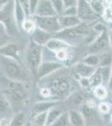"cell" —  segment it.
<instances>
[{
	"instance_id": "cell-43",
	"label": "cell",
	"mask_w": 112,
	"mask_h": 126,
	"mask_svg": "<svg viewBox=\"0 0 112 126\" xmlns=\"http://www.w3.org/2000/svg\"><path fill=\"white\" fill-rule=\"evenodd\" d=\"M24 126H32V125H31V124H30V123H27V124H25V125H24Z\"/></svg>"
},
{
	"instance_id": "cell-17",
	"label": "cell",
	"mask_w": 112,
	"mask_h": 126,
	"mask_svg": "<svg viewBox=\"0 0 112 126\" xmlns=\"http://www.w3.org/2000/svg\"><path fill=\"white\" fill-rule=\"evenodd\" d=\"M100 58V67H104V66H111L112 65V54L109 51L102 52L99 55Z\"/></svg>"
},
{
	"instance_id": "cell-5",
	"label": "cell",
	"mask_w": 112,
	"mask_h": 126,
	"mask_svg": "<svg viewBox=\"0 0 112 126\" xmlns=\"http://www.w3.org/2000/svg\"><path fill=\"white\" fill-rule=\"evenodd\" d=\"M34 15L39 17L58 16L53 8L51 0H39Z\"/></svg>"
},
{
	"instance_id": "cell-27",
	"label": "cell",
	"mask_w": 112,
	"mask_h": 126,
	"mask_svg": "<svg viewBox=\"0 0 112 126\" xmlns=\"http://www.w3.org/2000/svg\"><path fill=\"white\" fill-rule=\"evenodd\" d=\"M107 90L106 88H105V87L103 86H98L95 87V97H97V98L100 99V100H103V99H105V97H107Z\"/></svg>"
},
{
	"instance_id": "cell-15",
	"label": "cell",
	"mask_w": 112,
	"mask_h": 126,
	"mask_svg": "<svg viewBox=\"0 0 112 126\" xmlns=\"http://www.w3.org/2000/svg\"><path fill=\"white\" fill-rule=\"evenodd\" d=\"M51 87L57 92H60V93H65L70 88V83L67 80L64 79H57L52 82Z\"/></svg>"
},
{
	"instance_id": "cell-30",
	"label": "cell",
	"mask_w": 112,
	"mask_h": 126,
	"mask_svg": "<svg viewBox=\"0 0 112 126\" xmlns=\"http://www.w3.org/2000/svg\"><path fill=\"white\" fill-rule=\"evenodd\" d=\"M103 18L106 21L112 23V7L111 6H106L104 9V12L102 14Z\"/></svg>"
},
{
	"instance_id": "cell-2",
	"label": "cell",
	"mask_w": 112,
	"mask_h": 126,
	"mask_svg": "<svg viewBox=\"0 0 112 126\" xmlns=\"http://www.w3.org/2000/svg\"><path fill=\"white\" fill-rule=\"evenodd\" d=\"M89 34V29L86 22H82L80 24L70 29H64L55 34V38L64 40L79 39L85 35Z\"/></svg>"
},
{
	"instance_id": "cell-38",
	"label": "cell",
	"mask_w": 112,
	"mask_h": 126,
	"mask_svg": "<svg viewBox=\"0 0 112 126\" xmlns=\"http://www.w3.org/2000/svg\"><path fill=\"white\" fill-rule=\"evenodd\" d=\"M11 122L7 119H3L0 121V126H10Z\"/></svg>"
},
{
	"instance_id": "cell-29",
	"label": "cell",
	"mask_w": 112,
	"mask_h": 126,
	"mask_svg": "<svg viewBox=\"0 0 112 126\" xmlns=\"http://www.w3.org/2000/svg\"><path fill=\"white\" fill-rule=\"evenodd\" d=\"M77 15H78L77 6H72V7H69L64 9L62 15L60 16H76Z\"/></svg>"
},
{
	"instance_id": "cell-19",
	"label": "cell",
	"mask_w": 112,
	"mask_h": 126,
	"mask_svg": "<svg viewBox=\"0 0 112 126\" xmlns=\"http://www.w3.org/2000/svg\"><path fill=\"white\" fill-rule=\"evenodd\" d=\"M61 113H62V111H61V109H51V110L49 112L48 114H47V119H46L45 126H49V125H51V124L54 123V122L55 121L61 114H62Z\"/></svg>"
},
{
	"instance_id": "cell-41",
	"label": "cell",
	"mask_w": 112,
	"mask_h": 126,
	"mask_svg": "<svg viewBox=\"0 0 112 126\" xmlns=\"http://www.w3.org/2000/svg\"><path fill=\"white\" fill-rule=\"evenodd\" d=\"M109 87L112 88V65H111V79H110V82H109Z\"/></svg>"
},
{
	"instance_id": "cell-21",
	"label": "cell",
	"mask_w": 112,
	"mask_h": 126,
	"mask_svg": "<svg viewBox=\"0 0 112 126\" xmlns=\"http://www.w3.org/2000/svg\"><path fill=\"white\" fill-rule=\"evenodd\" d=\"M83 62L86 65H89V66H91L95 67L96 66H99V63H100L99 55L89 54V56H87L84 59Z\"/></svg>"
},
{
	"instance_id": "cell-40",
	"label": "cell",
	"mask_w": 112,
	"mask_h": 126,
	"mask_svg": "<svg viewBox=\"0 0 112 126\" xmlns=\"http://www.w3.org/2000/svg\"><path fill=\"white\" fill-rule=\"evenodd\" d=\"M109 41H110V47L112 50V31L109 34Z\"/></svg>"
},
{
	"instance_id": "cell-14",
	"label": "cell",
	"mask_w": 112,
	"mask_h": 126,
	"mask_svg": "<svg viewBox=\"0 0 112 126\" xmlns=\"http://www.w3.org/2000/svg\"><path fill=\"white\" fill-rule=\"evenodd\" d=\"M46 47L49 48L51 50H54V51H57L59 50H61V49H66L68 48V44L66 43L64 40L58 39V38H51L47 44L45 45Z\"/></svg>"
},
{
	"instance_id": "cell-12",
	"label": "cell",
	"mask_w": 112,
	"mask_h": 126,
	"mask_svg": "<svg viewBox=\"0 0 112 126\" xmlns=\"http://www.w3.org/2000/svg\"><path fill=\"white\" fill-rule=\"evenodd\" d=\"M75 71L79 75L85 78H90L91 76L96 72V69L94 66H89V65L85 64L84 62L79 63L75 66Z\"/></svg>"
},
{
	"instance_id": "cell-11",
	"label": "cell",
	"mask_w": 112,
	"mask_h": 126,
	"mask_svg": "<svg viewBox=\"0 0 112 126\" xmlns=\"http://www.w3.org/2000/svg\"><path fill=\"white\" fill-rule=\"evenodd\" d=\"M0 54L3 56L15 58L19 54V47L16 44L9 43L0 47Z\"/></svg>"
},
{
	"instance_id": "cell-36",
	"label": "cell",
	"mask_w": 112,
	"mask_h": 126,
	"mask_svg": "<svg viewBox=\"0 0 112 126\" xmlns=\"http://www.w3.org/2000/svg\"><path fill=\"white\" fill-rule=\"evenodd\" d=\"M80 84L83 87H85V89H88L91 87L90 82H89V79L83 78L82 80H80Z\"/></svg>"
},
{
	"instance_id": "cell-32",
	"label": "cell",
	"mask_w": 112,
	"mask_h": 126,
	"mask_svg": "<svg viewBox=\"0 0 112 126\" xmlns=\"http://www.w3.org/2000/svg\"><path fill=\"white\" fill-rule=\"evenodd\" d=\"M18 2L19 3V4L21 5V7L23 8V9L25 12L26 15L29 16L30 12H29V3H28V0H18Z\"/></svg>"
},
{
	"instance_id": "cell-20",
	"label": "cell",
	"mask_w": 112,
	"mask_h": 126,
	"mask_svg": "<svg viewBox=\"0 0 112 126\" xmlns=\"http://www.w3.org/2000/svg\"><path fill=\"white\" fill-rule=\"evenodd\" d=\"M21 26L23 27V29L25 30L26 32H28V33L32 34L34 30H36V24H35V21H34L33 19V17L26 18Z\"/></svg>"
},
{
	"instance_id": "cell-34",
	"label": "cell",
	"mask_w": 112,
	"mask_h": 126,
	"mask_svg": "<svg viewBox=\"0 0 112 126\" xmlns=\"http://www.w3.org/2000/svg\"><path fill=\"white\" fill-rule=\"evenodd\" d=\"M99 110L103 113H108L111 110V108L106 103H101L99 105Z\"/></svg>"
},
{
	"instance_id": "cell-33",
	"label": "cell",
	"mask_w": 112,
	"mask_h": 126,
	"mask_svg": "<svg viewBox=\"0 0 112 126\" xmlns=\"http://www.w3.org/2000/svg\"><path fill=\"white\" fill-rule=\"evenodd\" d=\"M68 53H67L66 49H61L56 51V57L60 61H64L67 58Z\"/></svg>"
},
{
	"instance_id": "cell-35",
	"label": "cell",
	"mask_w": 112,
	"mask_h": 126,
	"mask_svg": "<svg viewBox=\"0 0 112 126\" xmlns=\"http://www.w3.org/2000/svg\"><path fill=\"white\" fill-rule=\"evenodd\" d=\"M63 3L64 5V9L72 6H77L78 4V0H63Z\"/></svg>"
},
{
	"instance_id": "cell-16",
	"label": "cell",
	"mask_w": 112,
	"mask_h": 126,
	"mask_svg": "<svg viewBox=\"0 0 112 126\" xmlns=\"http://www.w3.org/2000/svg\"><path fill=\"white\" fill-rule=\"evenodd\" d=\"M69 119L74 126H84L85 122L81 113L78 111L72 110L69 113Z\"/></svg>"
},
{
	"instance_id": "cell-24",
	"label": "cell",
	"mask_w": 112,
	"mask_h": 126,
	"mask_svg": "<svg viewBox=\"0 0 112 126\" xmlns=\"http://www.w3.org/2000/svg\"><path fill=\"white\" fill-rule=\"evenodd\" d=\"M25 124V116L23 113H19L11 121L10 126H24Z\"/></svg>"
},
{
	"instance_id": "cell-9",
	"label": "cell",
	"mask_w": 112,
	"mask_h": 126,
	"mask_svg": "<svg viewBox=\"0 0 112 126\" xmlns=\"http://www.w3.org/2000/svg\"><path fill=\"white\" fill-rule=\"evenodd\" d=\"M32 38L34 42L38 46H44L52 38V34L44 31V30L36 28V30L32 33Z\"/></svg>"
},
{
	"instance_id": "cell-6",
	"label": "cell",
	"mask_w": 112,
	"mask_h": 126,
	"mask_svg": "<svg viewBox=\"0 0 112 126\" xmlns=\"http://www.w3.org/2000/svg\"><path fill=\"white\" fill-rule=\"evenodd\" d=\"M38 46H39L36 45L35 46L30 47L27 51L26 59H27L28 65L33 68H37L40 66L41 50H40V48Z\"/></svg>"
},
{
	"instance_id": "cell-39",
	"label": "cell",
	"mask_w": 112,
	"mask_h": 126,
	"mask_svg": "<svg viewBox=\"0 0 112 126\" xmlns=\"http://www.w3.org/2000/svg\"><path fill=\"white\" fill-rule=\"evenodd\" d=\"M41 93H42L43 96H44V97H49V96L50 95V91L49 90L48 88H44V89H42Z\"/></svg>"
},
{
	"instance_id": "cell-7",
	"label": "cell",
	"mask_w": 112,
	"mask_h": 126,
	"mask_svg": "<svg viewBox=\"0 0 112 126\" xmlns=\"http://www.w3.org/2000/svg\"><path fill=\"white\" fill-rule=\"evenodd\" d=\"M61 67H62V65H60L58 62H44L39 66L38 76L39 78H44V77L48 76L50 73L55 72V71H57L58 69H60Z\"/></svg>"
},
{
	"instance_id": "cell-18",
	"label": "cell",
	"mask_w": 112,
	"mask_h": 126,
	"mask_svg": "<svg viewBox=\"0 0 112 126\" xmlns=\"http://www.w3.org/2000/svg\"><path fill=\"white\" fill-rule=\"evenodd\" d=\"M58 103L56 102H43V103H36L34 107V112L35 113H44V112H46L49 109L52 108L53 106L56 105Z\"/></svg>"
},
{
	"instance_id": "cell-25",
	"label": "cell",
	"mask_w": 112,
	"mask_h": 126,
	"mask_svg": "<svg viewBox=\"0 0 112 126\" xmlns=\"http://www.w3.org/2000/svg\"><path fill=\"white\" fill-rule=\"evenodd\" d=\"M103 82L102 80V77H101L100 72L98 71H96L92 76L89 78V82H90L91 86H96L98 87L100 85V83Z\"/></svg>"
},
{
	"instance_id": "cell-8",
	"label": "cell",
	"mask_w": 112,
	"mask_h": 126,
	"mask_svg": "<svg viewBox=\"0 0 112 126\" xmlns=\"http://www.w3.org/2000/svg\"><path fill=\"white\" fill-rule=\"evenodd\" d=\"M59 20H60V24L62 27V30L64 29H70V28L75 27V26L79 25L82 23L81 20L76 16H59Z\"/></svg>"
},
{
	"instance_id": "cell-10",
	"label": "cell",
	"mask_w": 112,
	"mask_h": 126,
	"mask_svg": "<svg viewBox=\"0 0 112 126\" xmlns=\"http://www.w3.org/2000/svg\"><path fill=\"white\" fill-rule=\"evenodd\" d=\"M5 73L9 78L12 79H18L22 75V71L20 66L16 62L13 61H9L5 64L4 66Z\"/></svg>"
},
{
	"instance_id": "cell-3",
	"label": "cell",
	"mask_w": 112,
	"mask_h": 126,
	"mask_svg": "<svg viewBox=\"0 0 112 126\" xmlns=\"http://www.w3.org/2000/svg\"><path fill=\"white\" fill-rule=\"evenodd\" d=\"M77 9H78L77 15L83 22L94 21L99 17V15L94 11L87 0H78Z\"/></svg>"
},
{
	"instance_id": "cell-42",
	"label": "cell",
	"mask_w": 112,
	"mask_h": 126,
	"mask_svg": "<svg viewBox=\"0 0 112 126\" xmlns=\"http://www.w3.org/2000/svg\"><path fill=\"white\" fill-rule=\"evenodd\" d=\"M105 1H106L107 3L109 4L108 6H112V0H105Z\"/></svg>"
},
{
	"instance_id": "cell-44",
	"label": "cell",
	"mask_w": 112,
	"mask_h": 126,
	"mask_svg": "<svg viewBox=\"0 0 112 126\" xmlns=\"http://www.w3.org/2000/svg\"><path fill=\"white\" fill-rule=\"evenodd\" d=\"M110 100H111V102L112 103V92L111 93V96H110Z\"/></svg>"
},
{
	"instance_id": "cell-4",
	"label": "cell",
	"mask_w": 112,
	"mask_h": 126,
	"mask_svg": "<svg viewBox=\"0 0 112 126\" xmlns=\"http://www.w3.org/2000/svg\"><path fill=\"white\" fill-rule=\"evenodd\" d=\"M110 46L109 33L106 30L98 34L94 41L89 45V52L91 54H97L105 52V50Z\"/></svg>"
},
{
	"instance_id": "cell-13",
	"label": "cell",
	"mask_w": 112,
	"mask_h": 126,
	"mask_svg": "<svg viewBox=\"0 0 112 126\" xmlns=\"http://www.w3.org/2000/svg\"><path fill=\"white\" fill-rule=\"evenodd\" d=\"M14 19H15L16 24H18V26L22 25L24 19L27 18L25 12L23 9V8L21 7V5L19 4V3L18 2V0H14Z\"/></svg>"
},
{
	"instance_id": "cell-26",
	"label": "cell",
	"mask_w": 112,
	"mask_h": 126,
	"mask_svg": "<svg viewBox=\"0 0 112 126\" xmlns=\"http://www.w3.org/2000/svg\"><path fill=\"white\" fill-rule=\"evenodd\" d=\"M69 116L67 114H61L53 124L49 126H68Z\"/></svg>"
},
{
	"instance_id": "cell-22",
	"label": "cell",
	"mask_w": 112,
	"mask_h": 126,
	"mask_svg": "<svg viewBox=\"0 0 112 126\" xmlns=\"http://www.w3.org/2000/svg\"><path fill=\"white\" fill-rule=\"evenodd\" d=\"M11 93V96L16 101H21V100H24L26 97V93L25 91L24 90L23 87H19L18 89H15V90L12 91Z\"/></svg>"
},
{
	"instance_id": "cell-28",
	"label": "cell",
	"mask_w": 112,
	"mask_h": 126,
	"mask_svg": "<svg viewBox=\"0 0 112 126\" xmlns=\"http://www.w3.org/2000/svg\"><path fill=\"white\" fill-rule=\"evenodd\" d=\"M47 119V113L44 112V113H38L37 116L34 119V125L38 126H45Z\"/></svg>"
},
{
	"instance_id": "cell-31",
	"label": "cell",
	"mask_w": 112,
	"mask_h": 126,
	"mask_svg": "<svg viewBox=\"0 0 112 126\" xmlns=\"http://www.w3.org/2000/svg\"><path fill=\"white\" fill-rule=\"evenodd\" d=\"M38 2L39 0H28V3H29V12L30 15H34L36 11V9L38 7Z\"/></svg>"
},
{
	"instance_id": "cell-23",
	"label": "cell",
	"mask_w": 112,
	"mask_h": 126,
	"mask_svg": "<svg viewBox=\"0 0 112 126\" xmlns=\"http://www.w3.org/2000/svg\"><path fill=\"white\" fill-rule=\"evenodd\" d=\"M51 2L56 15L58 16L62 15L63 12L64 10V3H63V0H51Z\"/></svg>"
},
{
	"instance_id": "cell-37",
	"label": "cell",
	"mask_w": 112,
	"mask_h": 126,
	"mask_svg": "<svg viewBox=\"0 0 112 126\" xmlns=\"http://www.w3.org/2000/svg\"><path fill=\"white\" fill-rule=\"evenodd\" d=\"M9 108V103L6 100H0V112H4Z\"/></svg>"
},
{
	"instance_id": "cell-1",
	"label": "cell",
	"mask_w": 112,
	"mask_h": 126,
	"mask_svg": "<svg viewBox=\"0 0 112 126\" xmlns=\"http://www.w3.org/2000/svg\"><path fill=\"white\" fill-rule=\"evenodd\" d=\"M34 20L35 21L36 26L38 29L44 30L50 34H54L62 30L59 20V16H50V17H39V16L33 15Z\"/></svg>"
}]
</instances>
